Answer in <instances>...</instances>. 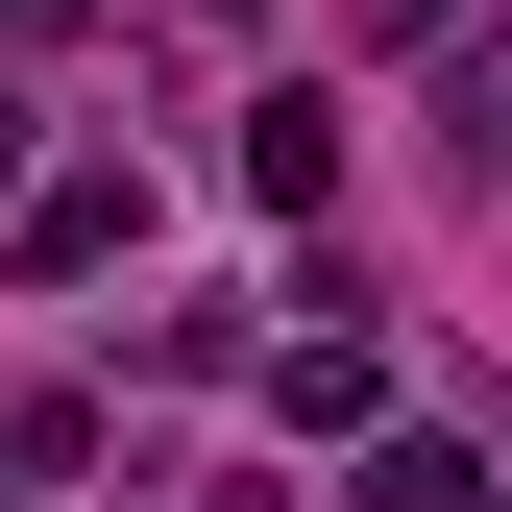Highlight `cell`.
Here are the masks:
<instances>
[{
  "label": "cell",
  "mask_w": 512,
  "mask_h": 512,
  "mask_svg": "<svg viewBox=\"0 0 512 512\" xmlns=\"http://www.w3.org/2000/svg\"><path fill=\"white\" fill-rule=\"evenodd\" d=\"M25 269L74 293V269H147V171H49L25 196Z\"/></svg>",
  "instance_id": "obj_1"
},
{
  "label": "cell",
  "mask_w": 512,
  "mask_h": 512,
  "mask_svg": "<svg viewBox=\"0 0 512 512\" xmlns=\"http://www.w3.org/2000/svg\"><path fill=\"white\" fill-rule=\"evenodd\" d=\"M269 415H293V439H366V415H391V342H366V317L317 293V342L269 366Z\"/></svg>",
  "instance_id": "obj_2"
},
{
  "label": "cell",
  "mask_w": 512,
  "mask_h": 512,
  "mask_svg": "<svg viewBox=\"0 0 512 512\" xmlns=\"http://www.w3.org/2000/svg\"><path fill=\"white\" fill-rule=\"evenodd\" d=\"M244 196H269V220H317V196H342V122H317V98H269V122H244Z\"/></svg>",
  "instance_id": "obj_3"
},
{
  "label": "cell",
  "mask_w": 512,
  "mask_h": 512,
  "mask_svg": "<svg viewBox=\"0 0 512 512\" xmlns=\"http://www.w3.org/2000/svg\"><path fill=\"white\" fill-rule=\"evenodd\" d=\"M366 512H488V464L464 439H366Z\"/></svg>",
  "instance_id": "obj_4"
},
{
  "label": "cell",
  "mask_w": 512,
  "mask_h": 512,
  "mask_svg": "<svg viewBox=\"0 0 512 512\" xmlns=\"http://www.w3.org/2000/svg\"><path fill=\"white\" fill-rule=\"evenodd\" d=\"M0 25H25V0H0Z\"/></svg>",
  "instance_id": "obj_5"
}]
</instances>
